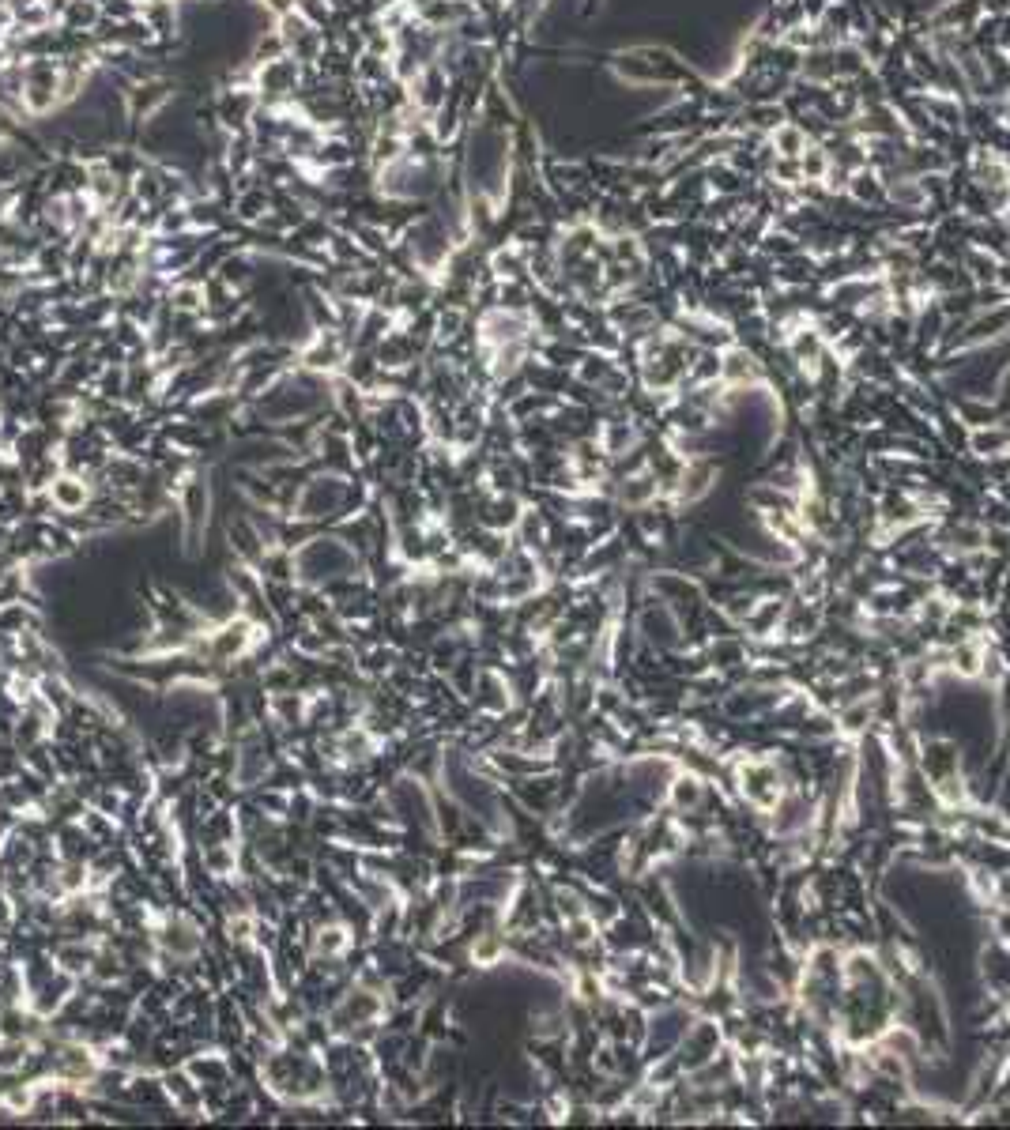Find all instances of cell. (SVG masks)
I'll list each match as a JSON object with an SVG mask.
<instances>
[{
    "mask_svg": "<svg viewBox=\"0 0 1010 1130\" xmlns=\"http://www.w3.org/2000/svg\"><path fill=\"white\" fill-rule=\"evenodd\" d=\"M272 773V761H268V750H264V739L257 731L245 735V743L238 746V758H234V776H238V788H257L264 784V776Z\"/></svg>",
    "mask_w": 1010,
    "mask_h": 1130,
    "instance_id": "6",
    "label": "cell"
},
{
    "mask_svg": "<svg viewBox=\"0 0 1010 1130\" xmlns=\"http://www.w3.org/2000/svg\"><path fill=\"white\" fill-rule=\"evenodd\" d=\"M404 91H408V102L415 110L426 113V117H438V113L445 110V102L453 98V76L434 61V65L419 68V72L404 83Z\"/></svg>",
    "mask_w": 1010,
    "mask_h": 1130,
    "instance_id": "5",
    "label": "cell"
},
{
    "mask_svg": "<svg viewBox=\"0 0 1010 1130\" xmlns=\"http://www.w3.org/2000/svg\"><path fill=\"white\" fill-rule=\"evenodd\" d=\"M799 174L807 181H822L830 174V155H826L822 147H807V151L799 155Z\"/></svg>",
    "mask_w": 1010,
    "mask_h": 1130,
    "instance_id": "11",
    "label": "cell"
},
{
    "mask_svg": "<svg viewBox=\"0 0 1010 1130\" xmlns=\"http://www.w3.org/2000/svg\"><path fill=\"white\" fill-rule=\"evenodd\" d=\"M65 106L61 102V57L34 53L23 65V113L27 121L49 117Z\"/></svg>",
    "mask_w": 1010,
    "mask_h": 1130,
    "instance_id": "2",
    "label": "cell"
},
{
    "mask_svg": "<svg viewBox=\"0 0 1010 1130\" xmlns=\"http://www.w3.org/2000/svg\"><path fill=\"white\" fill-rule=\"evenodd\" d=\"M351 942H355V935H351V927L347 923H325V927H317V935H313V957L321 961H340L343 953L351 950Z\"/></svg>",
    "mask_w": 1010,
    "mask_h": 1130,
    "instance_id": "9",
    "label": "cell"
},
{
    "mask_svg": "<svg viewBox=\"0 0 1010 1130\" xmlns=\"http://www.w3.org/2000/svg\"><path fill=\"white\" fill-rule=\"evenodd\" d=\"M351 501V483L328 471V475H313L298 486V494L291 501V520H328L343 513Z\"/></svg>",
    "mask_w": 1010,
    "mask_h": 1130,
    "instance_id": "3",
    "label": "cell"
},
{
    "mask_svg": "<svg viewBox=\"0 0 1010 1130\" xmlns=\"http://www.w3.org/2000/svg\"><path fill=\"white\" fill-rule=\"evenodd\" d=\"M773 147H777V155H781V159H799V155L807 151V132L799 129V125L781 121V125L773 129Z\"/></svg>",
    "mask_w": 1010,
    "mask_h": 1130,
    "instance_id": "10",
    "label": "cell"
},
{
    "mask_svg": "<svg viewBox=\"0 0 1010 1130\" xmlns=\"http://www.w3.org/2000/svg\"><path fill=\"white\" fill-rule=\"evenodd\" d=\"M291 573L302 588H325V584L347 581V577L359 573V550L347 539L321 535V539H310L294 550Z\"/></svg>",
    "mask_w": 1010,
    "mask_h": 1130,
    "instance_id": "1",
    "label": "cell"
},
{
    "mask_svg": "<svg viewBox=\"0 0 1010 1130\" xmlns=\"http://www.w3.org/2000/svg\"><path fill=\"white\" fill-rule=\"evenodd\" d=\"M102 23V0H65L57 12V27L68 34H95Z\"/></svg>",
    "mask_w": 1010,
    "mask_h": 1130,
    "instance_id": "8",
    "label": "cell"
},
{
    "mask_svg": "<svg viewBox=\"0 0 1010 1130\" xmlns=\"http://www.w3.org/2000/svg\"><path fill=\"white\" fill-rule=\"evenodd\" d=\"M49 505L57 509V513H83L87 505H91V483L83 479V475H76V471H61V475H53L49 479Z\"/></svg>",
    "mask_w": 1010,
    "mask_h": 1130,
    "instance_id": "7",
    "label": "cell"
},
{
    "mask_svg": "<svg viewBox=\"0 0 1010 1130\" xmlns=\"http://www.w3.org/2000/svg\"><path fill=\"white\" fill-rule=\"evenodd\" d=\"M151 942H155V950L166 953L170 961H181V965L196 961L204 950V935L185 912H166L151 923Z\"/></svg>",
    "mask_w": 1010,
    "mask_h": 1130,
    "instance_id": "4",
    "label": "cell"
}]
</instances>
